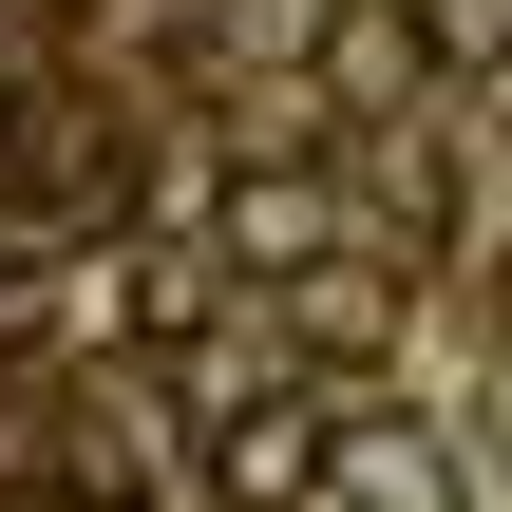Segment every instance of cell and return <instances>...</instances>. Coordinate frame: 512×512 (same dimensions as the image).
Listing matches in <instances>:
<instances>
[{
    "label": "cell",
    "mask_w": 512,
    "mask_h": 512,
    "mask_svg": "<svg viewBox=\"0 0 512 512\" xmlns=\"http://www.w3.org/2000/svg\"><path fill=\"white\" fill-rule=\"evenodd\" d=\"M266 285H285V342L304 361H399V323H418V266H380V247H304Z\"/></svg>",
    "instance_id": "cell-1"
},
{
    "label": "cell",
    "mask_w": 512,
    "mask_h": 512,
    "mask_svg": "<svg viewBox=\"0 0 512 512\" xmlns=\"http://www.w3.org/2000/svg\"><path fill=\"white\" fill-rule=\"evenodd\" d=\"M228 38H247V57H304V38H323V0H228Z\"/></svg>",
    "instance_id": "cell-5"
},
{
    "label": "cell",
    "mask_w": 512,
    "mask_h": 512,
    "mask_svg": "<svg viewBox=\"0 0 512 512\" xmlns=\"http://www.w3.org/2000/svg\"><path fill=\"white\" fill-rule=\"evenodd\" d=\"M323 494H342V512H475V475H456L437 418L361 399V418H323Z\"/></svg>",
    "instance_id": "cell-2"
},
{
    "label": "cell",
    "mask_w": 512,
    "mask_h": 512,
    "mask_svg": "<svg viewBox=\"0 0 512 512\" xmlns=\"http://www.w3.org/2000/svg\"><path fill=\"white\" fill-rule=\"evenodd\" d=\"M304 247H342V190L323 171H228V266H304Z\"/></svg>",
    "instance_id": "cell-4"
},
{
    "label": "cell",
    "mask_w": 512,
    "mask_h": 512,
    "mask_svg": "<svg viewBox=\"0 0 512 512\" xmlns=\"http://www.w3.org/2000/svg\"><path fill=\"white\" fill-rule=\"evenodd\" d=\"M19 512H76V494H19Z\"/></svg>",
    "instance_id": "cell-6"
},
{
    "label": "cell",
    "mask_w": 512,
    "mask_h": 512,
    "mask_svg": "<svg viewBox=\"0 0 512 512\" xmlns=\"http://www.w3.org/2000/svg\"><path fill=\"white\" fill-rule=\"evenodd\" d=\"M323 418H342V399L266 380L247 418H209V494H228V512H304V494H323Z\"/></svg>",
    "instance_id": "cell-3"
}]
</instances>
